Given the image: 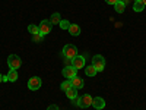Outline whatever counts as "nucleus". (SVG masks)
Listing matches in <instances>:
<instances>
[{
  "label": "nucleus",
  "mask_w": 146,
  "mask_h": 110,
  "mask_svg": "<svg viewBox=\"0 0 146 110\" xmlns=\"http://www.w3.org/2000/svg\"><path fill=\"white\" fill-rule=\"evenodd\" d=\"M42 37H44V35H41V34L38 32V34H34V35H32V40H34L35 43H41V41H42Z\"/></svg>",
  "instance_id": "nucleus-21"
},
{
  "label": "nucleus",
  "mask_w": 146,
  "mask_h": 110,
  "mask_svg": "<svg viewBox=\"0 0 146 110\" xmlns=\"http://www.w3.org/2000/svg\"><path fill=\"white\" fill-rule=\"evenodd\" d=\"M66 95L69 97V99L70 100H73V99H76V97H78V90L75 88V87H70L67 91H66Z\"/></svg>",
  "instance_id": "nucleus-13"
},
{
  "label": "nucleus",
  "mask_w": 146,
  "mask_h": 110,
  "mask_svg": "<svg viewBox=\"0 0 146 110\" xmlns=\"http://www.w3.org/2000/svg\"><path fill=\"white\" fill-rule=\"evenodd\" d=\"M63 56L66 57V59H73L75 56H78V48H76V46H73V44H66L64 47H63Z\"/></svg>",
  "instance_id": "nucleus-1"
},
{
  "label": "nucleus",
  "mask_w": 146,
  "mask_h": 110,
  "mask_svg": "<svg viewBox=\"0 0 146 110\" xmlns=\"http://www.w3.org/2000/svg\"><path fill=\"white\" fill-rule=\"evenodd\" d=\"M69 32H70L72 35L78 37V35L80 34V27H79V25H76V23H70V27H69Z\"/></svg>",
  "instance_id": "nucleus-11"
},
{
  "label": "nucleus",
  "mask_w": 146,
  "mask_h": 110,
  "mask_svg": "<svg viewBox=\"0 0 146 110\" xmlns=\"http://www.w3.org/2000/svg\"><path fill=\"white\" fill-rule=\"evenodd\" d=\"M0 82H3V75L0 73Z\"/></svg>",
  "instance_id": "nucleus-25"
},
{
  "label": "nucleus",
  "mask_w": 146,
  "mask_h": 110,
  "mask_svg": "<svg viewBox=\"0 0 146 110\" xmlns=\"http://www.w3.org/2000/svg\"><path fill=\"white\" fill-rule=\"evenodd\" d=\"M41 78H38V76H32L29 81H28V88L29 90H38V88H41Z\"/></svg>",
  "instance_id": "nucleus-6"
},
{
  "label": "nucleus",
  "mask_w": 146,
  "mask_h": 110,
  "mask_svg": "<svg viewBox=\"0 0 146 110\" xmlns=\"http://www.w3.org/2000/svg\"><path fill=\"white\" fill-rule=\"evenodd\" d=\"M7 65H9L10 69H18V68H21V65H22V60H21V57L16 56V54H10V56L7 57Z\"/></svg>",
  "instance_id": "nucleus-4"
},
{
  "label": "nucleus",
  "mask_w": 146,
  "mask_h": 110,
  "mask_svg": "<svg viewBox=\"0 0 146 110\" xmlns=\"http://www.w3.org/2000/svg\"><path fill=\"white\" fill-rule=\"evenodd\" d=\"M114 9H115V12H118V13H123L124 9H126V5H124L123 2H120V0H118V2L114 5Z\"/></svg>",
  "instance_id": "nucleus-14"
},
{
  "label": "nucleus",
  "mask_w": 146,
  "mask_h": 110,
  "mask_svg": "<svg viewBox=\"0 0 146 110\" xmlns=\"http://www.w3.org/2000/svg\"><path fill=\"white\" fill-rule=\"evenodd\" d=\"M92 66L96 69V72H102L104 68H105V59H104L101 54L94 56V59H92Z\"/></svg>",
  "instance_id": "nucleus-2"
},
{
  "label": "nucleus",
  "mask_w": 146,
  "mask_h": 110,
  "mask_svg": "<svg viewBox=\"0 0 146 110\" xmlns=\"http://www.w3.org/2000/svg\"><path fill=\"white\" fill-rule=\"evenodd\" d=\"M92 97L89 95V94H85V95H82L80 97V101H79V107H82V109H85V107H89V106H92Z\"/></svg>",
  "instance_id": "nucleus-7"
},
{
  "label": "nucleus",
  "mask_w": 146,
  "mask_h": 110,
  "mask_svg": "<svg viewBox=\"0 0 146 110\" xmlns=\"http://www.w3.org/2000/svg\"><path fill=\"white\" fill-rule=\"evenodd\" d=\"M47 110H58V107H57L56 104H51V106H50V107H48Z\"/></svg>",
  "instance_id": "nucleus-23"
},
{
  "label": "nucleus",
  "mask_w": 146,
  "mask_h": 110,
  "mask_svg": "<svg viewBox=\"0 0 146 110\" xmlns=\"http://www.w3.org/2000/svg\"><path fill=\"white\" fill-rule=\"evenodd\" d=\"M85 73H86L88 76H94V75H96V69L91 65V66H85Z\"/></svg>",
  "instance_id": "nucleus-16"
},
{
  "label": "nucleus",
  "mask_w": 146,
  "mask_h": 110,
  "mask_svg": "<svg viewBox=\"0 0 146 110\" xmlns=\"http://www.w3.org/2000/svg\"><path fill=\"white\" fill-rule=\"evenodd\" d=\"M7 81H10V82H15L16 79H18V72H16V69H10L9 70V73H7Z\"/></svg>",
  "instance_id": "nucleus-12"
},
{
  "label": "nucleus",
  "mask_w": 146,
  "mask_h": 110,
  "mask_svg": "<svg viewBox=\"0 0 146 110\" xmlns=\"http://www.w3.org/2000/svg\"><path fill=\"white\" fill-rule=\"evenodd\" d=\"M38 28H40V34H41V35H47V34H50V32H51L53 23H51L50 19H42Z\"/></svg>",
  "instance_id": "nucleus-3"
},
{
  "label": "nucleus",
  "mask_w": 146,
  "mask_h": 110,
  "mask_svg": "<svg viewBox=\"0 0 146 110\" xmlns=\"http://www.w3.org/2000/svg\"><path fill=\"white\" fill-rule=\"evenodd\" d=\"M72 66L75 68L76 70L85 68V57L83 56H75V57L72 59Z\"/></svg>",
  "instance_id": "nucleus-5"
},
{
  "label": "nucleus",
  "mask_w": 146,
  "mask_h": 110,
  "mask_svg": "<svg viewBox=\"0 0 146 110\" xmlns=\"http://www.w3.org/2000/svg\"><path fill=\"white\" fill-rule=\"evenodd\" d=\"M50 21H51L53 25H58L60 21H62V16H60V13H57V12H56V13H53V16H51Z\"/></svg>",
  "instance_id": "nucleus-17"
},
{
  "label": "nucleus",
  "mask_w": 146,
  "mask_h": 110,
  "mask_svg": "<svg viewBox=\"0 0 146 110\" xmlns=\"http://www.w3.org/2000/svg\"><path fill=\"white\" fill-rule=\"evenodd\" d=\"M70 87H72V82H70V79H66L64 82H62V85H60V88H62V91H67Z\"/></svg>",
  "instance_id": "nucleus-18"
},
{
  "label": "nucleus",
  "mask_w": 146,
  "mask_h": 110,
  "mask_svg": "<svg viewBox=\"0 0 146 110\" xmlns=\"http://www.w3.org/2000/svg\"><path fill=\"white\" fill-rule=\"evenodd\" d=\"M62 73H63V76H64L66 79H72V78L76 76V69L73 68V66H66V68L62 70Z\"/></svg>",
  "instance_id": "nucleus-8"
},
{
  "label": "nucleus",
  "mask_w": 146,
  "mask_h": 110,
  "mask_svg": "<svg viewBox=\"0 0 146 110\" xmlns=\"http://www.w3.org/2000/svg\"><path fill=\"white\" fill-rule=\"evenodd\" d=\"M135 2H137V0H135Z\"/></svg>",
  "instance_id": "nucleus-27"
},
{
  "label": "nucleus",
  "mask_w": 146,
  "mask_h": 110,
  "mask_svg": "<svg viewBox=\"0 0 146 110\" xmlns=\"http://www.w3.org/2000/svg\"><path fill=\"white\" fill-rule=\"evenodd\" d=\"M145 9V5L142 0H137V2H135V5H133V10L135 12H142Z\"/></svg>",
  "instance_id": "nucleus-15"
},
{
  "label": "nucleus",
  "mask_w": 146,
  "mask_h": 110,
  "mask_svg": "<svg viewBox=\"0 0 146 110\" xmlns=\"http://www.w3.org/2000/svg\"><path fill=\"white\" fill-rule=\"evenodd\" d=\"M70 82H72V87H75L76 90L83 88V79H82V78H79L78 75H76L75 78H72V79H70Z\"/></svg>",
  "instance_id": "nucleus-10"
},
{
  "label": "nucleus",
  "mask_w": 146,
  "mask_h": 110,
  "mask_svg": "<svg viewBox=\"0 0 146 110\" xmlns=\"http://www.w3.org/2000/svg\"><path fill=\"white\" fill-rule=\"evenodd\" d=\"M105 2H107L108 5H115V3L118 2V0H105Z\"/></svg>",
  "instance_id": "nucleus-22"
},
{
  "label": "nucleus",
  "mask_w": 146,
  "mask_h": 110,
  "mask_svg": "<svg viewBox=\"0 0 146 110\" xmlns=\"http://www.w3.org/2000/svg\"><path fill=\"white\" fill-rule=\"evenodd\" d=\"M28 31L34 35V34H38V32H40V28L36 27V25H34V23H31V25L28 27Z\"/></svg>",
  "instance_id": "nucleus-20"
},
{
  "label": "nucleus",
  "mask_w": 146,
  "mask_h": 110,
  "mask_svg": "<svg viewBox=\"0 0 146 110\" xmlns=\"http://www.w3.org/2000/svg\"><path fill=\"white\" fill-rule=\"evenodd\" d=\"M58 25H60V28H62V30H69V27H70V22H69V21H66V19H62Z\"/></svg>",
  "instance_id": "nucleus-19"
},
{
  "label": "nucleus",
  "mask_w": 146,
  "mask_h": 110,
  "mask_svg": "<svg viewBox=\"0 0 146 110\" xmlns=\"http://www.w3.org/2000/svg\"><path fill=\"white\" fill-rule=\"evenodd\" d=\"M92 107L96 109V110H101L105 107V100L102 99V97H95V99L92 100Z\"/></svg>",
  "instance_id": "nucleus-9"
},
{
  "label": "nucleus",
  "mask_w": 146,
  "mask_h": 110,
  "mask_svg": "<svg viewBox=\"0 0 146 110\" xmlns=\"http://www.w3.org/2000/svg\"><path fill=\"white\" fill-rule=\"evenodd\" d=\"M120 2H123V3H124V5H129V3H130V2H131V0H120Z\"/></svg>",
  "instance_id": "nucleus-24"
},
{
  "label": "nucleus",
  "mask_w": 146,
  "mask_h": 110,
  "mask_svg": "<svg viewBox=\"0 0 146 110\" xmlns=\"http://www.w3.org/2000/svg\"><path fill=\"white\" fill-rule=\"evenodd\" d=\"M142 2H143V5H145V6H146V0H142Z\"/></svg>",
  "instance_id": "nucleus-26"
}]
</instances>
